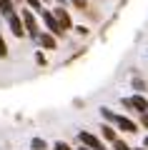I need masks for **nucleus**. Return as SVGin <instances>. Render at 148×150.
<instances>
[{
    "label": "nucleus",
    "mask_w": 148,
    "mask_h": 150,
    "mask_svg": "<svg viewBox=\"0 0 148 150\" xmlns=\"http://www.w3.org/2000/svg\"><path fill=\"white\" fill-rule=\"evenodd\" d=\"M101 115L108 120L111 125H116L118 130H123V133H138V125L133 123L131 118H126V115H118V112H113L111 108H101Z\"/></svg>",
    "instance_id": "1"
},
{
    "label": "nucleus",
    "mask_w": 148,
    "mask_h": 150,
    "mask_svg": "<svg viewBox=\"0 0 148 150\" xmlns=\"http://www.w3.org/2000/svg\"><path fill=\"white\" fill-rule=\"evenodd\" d=\"M20 18H23V25H25V35H30L33 40H38V38H40V30H38V20H35V15H33L30 10H23Z\"/></svg>",
    "instance_id": "2"
},
{
    "label": "nucleus",
    "mask_w": 148,
    "mask_h": 150,
    "mask_svg": "<svg viewBox=\"0 0 148 150\" xmlns=\"http://www.w3.org/2000/svg\"><path fill=\"white\" fill-rule=\"evenodd\" d=\"M121 103H123V108H128V110H138L141 115H143V112H148V100L143 95H138V93H136V95H131V98H123Z\"/></svg>",
    "instance_id": "3"
},
{
    "label": "nucleus",
    "mask_w": 148,
    "mask_h": 150,
    "mask_svg": "<svg viewBox=\"0 0 148 150\" xmlns=\"http://www.w3.org/2000/svg\"><path fill=\"white\" fill-rule=\"evenodd\" d=\"M78 140H80V145H85V148H90V150H106L103 140L95 138V135L88 133V130H80V133H78Z\"/></svg>",
    "instance_id": "4"
},
{
    "label": "nucleus",
    "mask_w": 148,
    "mask_h": 150,
    "mask_svg": "<svg viewBox=\"0 0 148 150\" xmlns=\"http://www.w3.org/2000/svg\"><path fill=\"white\" fill-rule=\"evenodd\" d=\"M40 15H43V23H45V28H48L50 33H53V35H63V33H65L63 28H60V23L55 20L53 10H45V8H43V13H40Z\"/></svg>",
    "instance_id": "5"
},
{
    "label": "nucleus",
    "mask_w": 148,
    "mask_h": 150,
    "mask_svg": "<svg viewBox=\"0 0 148 150\" xmlns=\"http://www.w3.org/2000/svg\"><path fill=\"white\" fill-rule=\"evenodd\" d=\"M8 28L13 30V35H15V38L25 35V25H23V18L18 15V13H10V15H8Z\"/></svg>",
    "instance_id": "6"
},
{
    "label": "nucleus",
    "mask_w": 148,
    "mask_h": 150,
    "mask_svg": "<svg viewBox=\"0 0 148 150\" xmlns=\"http://www.w3.org/2000/svg\"><path fill=\"white\" fill-rule=\"evenodd\" d=\"M53 15H55V20L60 23V28H63V30H70V28H73V20H70V15H68V10H65L63 5H58L53 10Z\"/></svg>",
    "instance_id": "7"
},
{
    "label": "nucleus",
    "mask_w": 148,
    "mask_h": 150,
    "mask_svg": "<svg viewBox=\"0 0 148 150\" xmlns=\"http://www.w3.org/2000/svg\"><path fill=\"white\" fill-rule=\"evenodd\" d=\"M38 43H40L45 50H55V35H53V33H40Z\"/></svg>",
    "instance_id": "8"
},
{
    "label": "nucleus",
    "mask_w": 148,
    "mask_h": 150,
    "mask_svg": "<svg viewBox=\"0 0 148 150\" xmlns=\"http://www.w3.org/2000/svg\"><path fill=\"white\" fill-rule=\"evenodd\" d=\"M101 133H103V138H106V140H111V143H116V140H118L116 128H113V125H103V128H101Z\"/></svg>",
    "instance_id": "9"
},
{
    "label": "nucleus",
    "mask_w": 148,
    "mask_h": 150,
    "mask_svg": "<svg viewBox=\"0 0 148 150\" xmlns=\"http://www.w3.org/2000/svg\"><path fill=\"white\" fill-rule=\"evenodd\" d=\"M0 13H3V15H10V13H15L13 10V0H0Z\"/></svg>",
    "instance_id": "10"
},
{
    "label": "nucleus",
    "mask_w": 148,
    "mask_h": 150,
    "mask_svg": "<svg viewBox=\"0 0 148 150\" xmlns=\"http://www.w3.org/2000/svg\"><path fill=\"white\" fill-rule=\"evenodd\" d=\"M30 150H48V143L43 138H33L30 140Z\"/></svg>",
    "instance_id": "11"
},
{
    "label": "nucleus",
    "mask_w": 148,
    "mask_h": 150,
    "mask_svg": "<svg viewBox=\"0 0 148 150\" xmlns=\"http://www.w3.org/2000/svg\"><path fill=\"white\" fill-rule=\"evenodd\" d=\"M113 150H133V148H131V145H128V143H123L121 138H118L116 143H113Z\"/></svg>",
    "instance_id": "12"
},
{
    "label": "nucleus",
    "mask_w": 148,
    "mask_h": 150,
    "mask_svg": "<svg viewBox=\"0 0 148 150\" xmlns=\"http://www.w3.org/2000/svg\"><path fill=\"white\" fill-rule=\"evenodd\" d=\"M25 3H28V5L33 8V10H38V13H43V3H40V0H25Z\"/></svg>",
    "instance_id": "13"
},
{
    "label": "nucleus",
    "mask_w": 148,
    "mask_h": 150,
    "mask_svg": "<svg viewBox=\"0 0 148 150\" xmlns=\"http://www.w3.org/2000/svg\"><path fill=\"white\" fill-rule=\"evenodd\" d=\"M53 150H73V148H70L68 143H63V140H58V143L53 145Z\"/></svg>",
    "instance_id": "14"
},
{
    "label": "nucleus",
    "mask_w": 148,
    "mask_h": 150,
    "mask_svg": "<svg viewBox=\"0 0 148 150\" xmlns=\"http://www.w3.org/2000/svg\"><path fill=\"white\" fill-rule=\"evenodd\" d=\"M5 55H8V45L3 40V35H0V58H5Z\"/></svg>",
    "instance_id": "15"
},
{
    "label": "nucleus",
    "mask_w": 148,
    "mask_h": 150,
    "mask_svg": "<svg viewBox=\"0 0 148 150\" xmlns=\"http://www.w3.org/2000/svg\"><path fill=\"white\" fill-rule=\"evenodd\" d=\"M73 5L80 8V10H85V8H88V0H73Z\"/></svg>",
    "instance_id": "16"
},
{
    "label": "nucleus",
    "mask_w": 148,
    "mask_h": 150,
    "mask_svg": "<svg viewBox=\"0 0 148 150\" xmlns=\"http://www.w3.org/2000/svg\"><path fill=\"white\" fill-rule=\"evenodd\" d=\"M133 88H136V90H141V88H143V90H146V83H141V80H138V78H136V80H133Z\"/></svg>",
    "instance_id": "17"
},
{
    "label": "nucleus",
    "mask_w": 148,
    "mask_h": 150,
    "mask_svg": "<svg viewBox=\"0 0 148 150\" xmlns=\"http://www.w3.org/2000/svg\"><path fill=\"white\" fill-rule=\"evenodd\" d=\"M141 125H143V128H148V112H143V115H141Z\"/></svg>",
    "instance_id": "18"
},
{
    "label": "nucleus",
    "mask_w": 148,
    "mask_h": 150,
    "mask_svg": "<svg viewBox=\"0 0 148 150\" xmlns=\"http://www.w3.org/2000/svg\"><path fill=\"white\" fill-rule=\"evenodd\" d=\"M143 148H146V150H148V138H146V140H143Z\"/></svg>",
    "instance_id": "19"
},
{
    "label": "nucleus",
    "mask_w": 148,
    "mask_h": 150,
    "mask_svg": "<svg viewBox=\"0 0 148 150\" xmlns=\"http://www.w3.org/2000/svg\"><path fill=\"white\" fill-rule=\"evenodd\" d=\"M78 150H90V148H85V145H80V148H78Z\"/></svg>",
    "instance_id": "20"
},
{
    "label": "nucleus",
    "mask_w": 148,
    "mask_h": 150,
    "mask_svg": "<svg viewBox=\"0 0 148 150\" xmlns=\"http://www.w3.org/2000/svg\"><path fill=\"white\" fill-rule=\"evenodd\" d=\"M136 150H143V148H136Z\"/></svg>",
    "instance_id": "21"
},
{
    "label": "nucleus",
    "mask_w": 148,
    "mask_h": 150,
    "mask_svg": "<svg viewBox=\"0 0 148 150\" xmlns=\"http://www.w3.org/2000/svg\"><path fill=\"white\" fill-rule=\"evenodd\" d=\"M40 3H45V0H40Z\"/></svg>",
    "instance_id": "22"
},
{
    "label": "nucleus",
    "mask_w": 148,
    "mask_h": 150,
    "mask_svg": "<svg viewBox=\"0 0 148 150\" xmlns=\"http://www.w3.org/2000/svg\"><path fill=\"white\" fill-rule=\"evenodd\" d=\"M60 3H63V0H60Z\"/></svg>",
    "instance_id": "23"
}]
</instances>
